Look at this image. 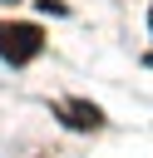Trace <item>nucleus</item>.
Here are the masks:
<instances>
[{"label":"nucleus","mask_w":153,"mask_h":158,"mask_svg":"<svg viewBox=\"0 0 153 158\" xmlns=\"http://www.w3.org/2000/svg\"><path fill=\"white\" fill-rule=\"evenodd\" d=\"M54 114H59L69 128H89V133H94V128H104V109H99V104H89V99H59V104H54Z\"/></svg>","instance_id":"2"},{"label":"nucleus","mask_w":153,"mask_h":158,"mask_svg":"<svg viewBox=\"0 0 153 158\" xmlns=\"http://www.w3.org/2000/svg\"><path fill=\"white\" fill-rule=\"evenodd\" d=\"M44 49V30L30 20H0V59L10 64H30Z\"/></svg>","instance_id":"1"},{"label":"nucleus","mask_w":153,"mask_h":158,"mask_svg":"<svg viewBox=\"0 0 153 158\" xmlns=\"http://www.w3.org/2000/svg\"><path fill=\"white\" fill-rule=\"evenodd\" d=\"M148 30H153V10H148Z\"/></svg>","instance_id":"5"},{"label":"nucleus","mask_w":153,"mask_h":158,"mask_svg":"<svg viewBox=\"0 0 153 158\" xmlns=\"http://www.w3.org/2000/svg\"><path fill=\"white\" fill-rule=\"evenodd\" d=\"M39 10H49V15H64V0H35Z\"/></svg>","instance_id":"3"},{"label":"nucleus","mask_w":153,"mask_h":158,"mask_svg":"<svg viewBox=\"0 0 153 158\" xmlns=\"http://www.w3.org/2000/svg\"><path fill=\"white\" fill-rule=\"evenodd\" d=\"M143 64H153V49H148V54H143Z\"/></svg>","instance_id":"4"}]
</instances>
